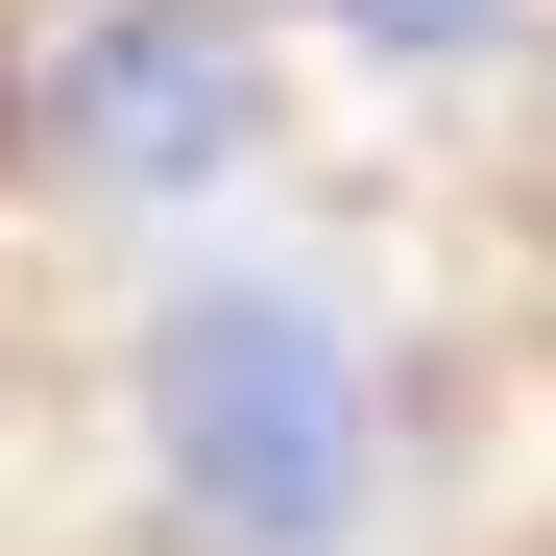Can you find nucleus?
I'll return each mask as SVG.
<instances>
[{
    "label": "nucleus",
    "mask_w": 556,
    "mask_h": 556,
    "mask_svg": "<svg viewBox=\"0 0 556 556\" xmlns=\"http://www.w3.org/2000/svg\"><path fill=\"white\" fill-rule=\"evenodd\" d=\"M339 49H388V73H484V49H532V0H315Z\"/></svg>",
    "instance_id": "7ed1b4c3"
},
{
    "label": "nucleus",
    "mask_w": 556,
    "mask_h": 556,
    "mask_svg": "<svg viewBox=\"0 0 556 556\" xmlns=\"http://www.w3.org/2000/svg\"><path fill=\"white\" fill-rule=\"evenodd\" d=\"M122 412H146V484L218 556H339L363 484H388V388H363V315L315 266H169L122 339Z\"/></svg>",
    "instance_id": "f257e3e1"
},
{
    "label": "nucleus",
    "mask_w": 556,
    "mask_h": 556,
    "mask_svg": "<svg viewBox=\"0 0 556 556\" xmlns=\"http://www.w3.org/2000/svg\"><path fill=\"white\" fill-rule=\"evenodd\" d=\"M49 146L98 169L122 218H169V194H218V169L266 146V49L218 25V0H98V25L49 49Z\"/></svg>",
    "instance_id": "f03ea898"
}]
</instances>
